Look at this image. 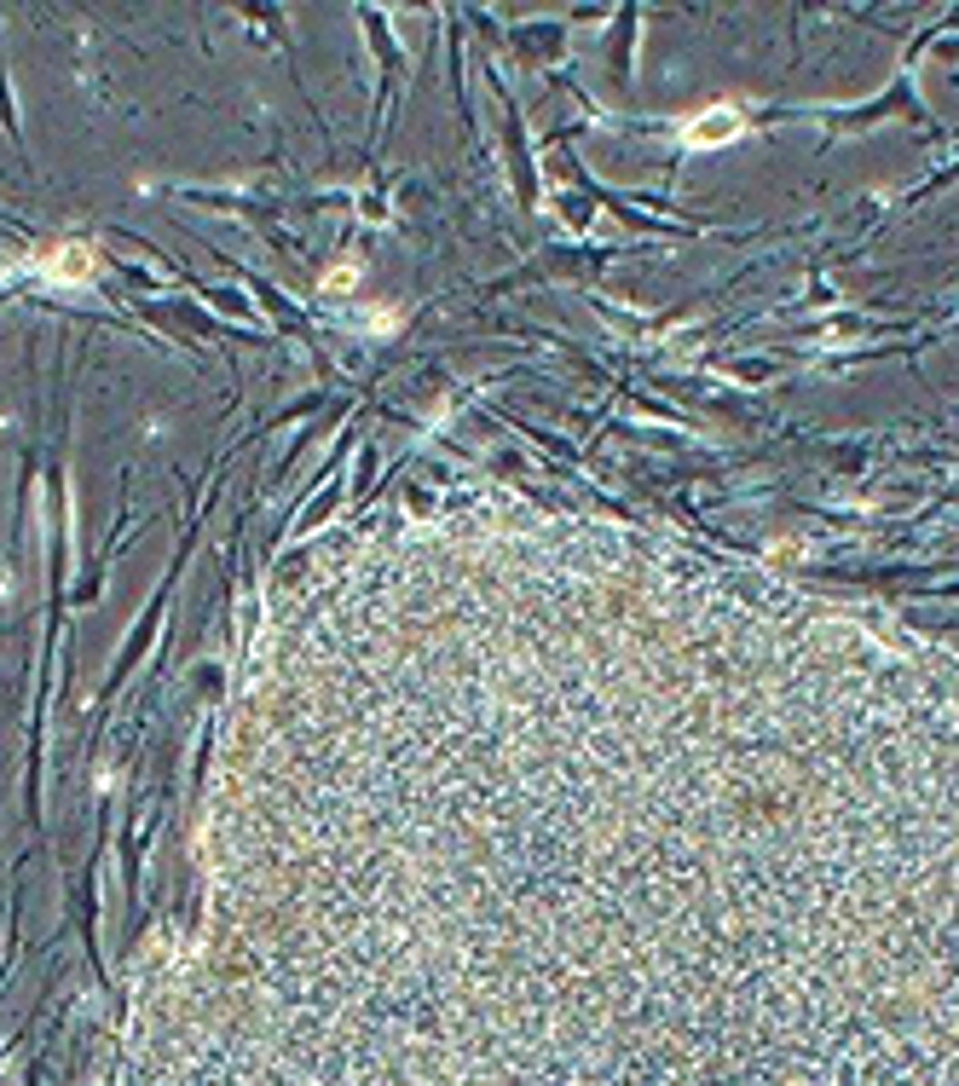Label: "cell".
Segmentation results:
<instances>
[{
	"label": "cell",
	"mask_w": 959,
	"mask_h": 1086,
	"mask_svg": "<svg viewBox=\"0 0 959 1086\" xmlns=\"http://www.w3.org/2000/svg\"><path fill=\"white\" fill-rule=\"evenodd\" d=\"M162 1086H959V659L514 497L365 532L278 653Z\"/></svg>",
	"instance_id": "1"
}]
</instances>
